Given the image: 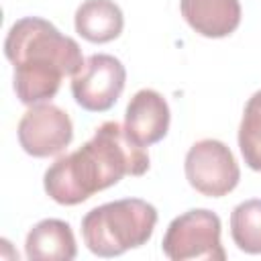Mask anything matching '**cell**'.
Here are the masks:
<instances>
[{
  "label": "cell",
  "instance_id": "cell-1",
  "mask_svg": "<svg viewBox=\"0 0 261 261\" xmlns=\"http://www.w3.org/2000/svg\"><path fill=\"white\" fill-rule=\"evenodd\" d=\"M147 169L149 155L145 147L137 145L120 122L106 120L80 149L49 165L43 186L57 204L75 206L118 184L124 175H143Z\"/></svg>",
  "mask_w": 261,
  "mask_h": 261
},
{
  "label": "cell",
  "instance_id": "cell-2",
  "mask_svg": "<svg viewBox=\"0 0 261 261\" xmlns=\"http://www.w3.org/2000/svg\"><path fill=\"white\" fill-rule=\"evenodd\" d=\"M4 55L14 65L16 98L27 106L51 100L61 77H73L86 61L80 45L41 16H24L10 27Z\"/></svg>",
  "mask_w": 261,
  "mask_h": 261
},
{
  "label": "cell",
  "instance_id": "cell-3",
  "mask_svg": "<svg viewBox=\"0 0 261 261\" xmlns=\"http://www.w3.org/2000/svg\"><path fill=\"white\" fill-rule=\"evenodd\" d=\"M157 224V210L141 198H124L92 208L82 218V234L98 257H116L145 245Z\"/></svg>",
  "mask_w": 261,
  "mask_h": 261
},
{
  "label": "cell",
  "instance_id": "cell-4",
  "mask_svg": "<svg viewBox=\"0 0 261 261\" xmlns=\"http://www.w3.org/2000/svg\"><path fill=\"white\" fill-rule=\"evenodd\" d=\"M220 218L212 210H188L169 222L161 249L171 261H224L226 253L220 245Z\"/></svg>",
  "mask_w": 261,
  "mask_h": 261
},
{
  "label": "cell",
  "instance_id": "cell-5",
  "mask_svg": "<svg viewBox=\"0 0 261 261\" xmlns=\"http://www.w3.org/2000/svg\"><path fill=\"white\" fill-rule=\"evenodd\" d=\"M186 179L202 196L220 198L232 192L241 179L232 151L216 139H202L190 147L184 161Z\"/></svg>",
  "mask_w": 261,
  "mask_h": 261
},
{
  "label": "cell",
  "instance_id": "cell-6",
  "mask_svg": "<svg viewBox=\"0 0 261 261\" xmlns=\"http://www.w3.org/2000/svg\"><path fill=\"white\" fill-rule=\"evenodd\" d=\"M126 69L114 55L94 53L71 77L73 100L88 112H106L120 98Z\"/></svg>",
  "mask_w": 261,
  "mask_h": 261
},
{
  "label": "cell",
  "instance_id": "cell-7",
  "mask_svg": "<svg viewBox=\"0 0 261 261\" xmlns=\"http://www.w3.org/2000/svg\"><path fill=\"white\" fill-rule=\"evenodd\" d=\"M18 143L33 157L61 153L73 139V124L65 110L51 102L31 106L18 120Z\"/></svg>",
  "mask_w": 261,
  "mask_h": 261
},
{
  "label": "cell",
  "instance_id": "cell-8",
  "mask_svg": "<svg viewBox=\"0 0 261 261\" xmlns=\"http://www.w3.org/2000/svg\"><path fill=\"white\" fill-rule=\"evenodd\" d=\"M169 120L171 114L167 100L151 88L139 90L130 98L124 112V128L128 137L141 147L159 143L169 130Z\"/></svg>",
  "mask_w": 261,
  "mask_h": 261
},
{
  "label": "cell",
  "instance_id": "cell-9",
  "mask_svg": "<svg viewBox=\"0 0 261 261\" xmlns=\"http://www.w3.org/2000/svg\"><path fill=\"white\" fill-rule=\"evenodd\" d=\"M181 16L202 37H228L241 24L239 0H181Z\"/></svg>",
  "mask_w": 261,
  "mask_h": 261
},
{
  "label": "cell",
  "instance_id": "cell-10",
  "mask_svg": "<svg viewBox=\"0 0 261 261\" xmlns=\"http://www.w3.org/2000/svg\"><path fill=\"white\" fill-rule=\"evenodd\" d=\"M24 253L31 261H69L75 257V237L71 226L59 218L37 222L24 241Z\"/></svg>",
  "mask_w": 261,
  "mask_h": 261
},
{
  "label": "cell",
  "instance_id": "cell-11",
  "mask_svg": "<svg viewBox=\"0 0 261 261\" xmlns=\"http://www.w3.org/2000/svg\"><path fill=\"white\" fill-rule=\"evenodd\" d=\"M75 31L90 43H108L122 33L124 16L112 0H84L73 16Z\"/></svg>",
  "mask_w": 261,
  "mask_h": 261
},
{
  "label": "cell",
  "instance_id": "cell-12",
  "mask_svg": "<svg viewBox=\"0 0 261 261\" xmlns=\"http://www.w3.org/2000/svg\"><path fill=\"white\" fill-rule=\"evenodd\" d=\"M230 237L234 245L251 255L261 253V200H245L230 212Z\"/></svg>",
  "mask_w": 261,
  "mask_h": 261
},
{
  "label": "cell",
  "instance_id": "cell-13",
  "mask_svg": "<svg viewBox=\"0 0 261 261\" xmlns=\"http://www.w3.org/2000/svg\"><path fill=\"white\" fill-rule=\"evenodd\" d=\"M239 149L245 163L261 171V90H257L245 104L239 126Z\"/></svg>",
  "mask_w": 261,
  "mask_h": 261
}]
</instances>
